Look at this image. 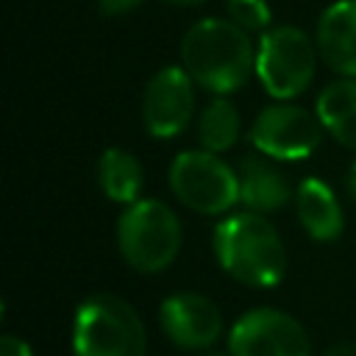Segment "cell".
Listing matches in <instances>:
<instances>
[{
	"label": "cell",
	"instance_id": "6da1fadb",
	"mask_svg": "<svg viewBox=\"0 0 356 356\" xmlns=\"http://www.w3.org/2000/svg\"><path fill=\"white\" fill-rule=\"evenodd\" d=\"M181 67L209 95H231L256 72V47L228 17H206L184 33Z\"/></svg>",
	"mask_w": 356,
	"mask_h": 356
},
{
	"label": "cell",
	"instance_id": "7a4b0ae2",
	"mask_svg": "<svg viewBox=\"0 0 356 356\" xmlns=\"http://www.w3.org/2000/svg\"><path fill=\"white\" fill-rule=\"evenodd\" d=\"M217 264L239 284L253 289L278 286L286 273V248L275 225L261 211H231L214 228Z\"/></svg>",
	"mask_w": 356,
	"mask_h": 356
},
{
	"label": "cell",
	"instance_id": "3957f363",
	"mask_svg": "<svg viewBox=\"0 0 356 356\" xmlns=\"http://www.w3.org/2000/svg\"><path fill=\"white\" fill-rule=\"evenodd\" d=\"M147 331L139 312L120 295L97 292L72 317V356H145Z\"/></svg>",
	"mask_w": 356,
	"mask_h": 356
},
{
	"label": "cell",
	"instance_id": "277c9868",
	"mask_svg": "<svg viewBox=\"0 0 356 356\" xmlns=\"http://www.w3.org/2000/svg\"><path fill=\"white\" fill-rule=\"evenodd\" d=\"M117 248L136 273H161L181 250V220L161 200H136L117 220Z\"/></svg>",
	"mask_w": 356,
	"mask_h": 356
},
{
	"label": "cell",
	"instance_id": "5b68a950",
	"mask_svg": "<svg viewBox=\"0 0 356 356\" xmlns=\"http://www.w3.org/2000/svg\"><path fill=\"white\" fill-rule=\"evenodd\" d=\"M317 56V42L303 28H267L256 44V78L273 100H295L309 89Z\"/></svg>",
	"mask_w": 356,
	"mask_h": 356
},
{
	"label": "cell",
	"instance_id": "8992f818",
	"mask_svg": "<svg viewBox=\"0 0 356 356\" xmlns=\"http://www.w3.org/2000/svg\"><path fill=\"white\" fill-rule=\"evenodd\" d=\"M170 189L181 206L197 214H225L239 203V178L220 153L211 150H184L172 159L167 172Z\"/></svg>",
	"mask_w": 356,
	"mask_h": 356
},
{
	"label": "cell",
	"instance_id": "52a82bcc",
	"mask_svg": "<svg viewBox=\"0 0 356 356\" xmlns=\"http://www.w3.org/2000/svg\"><path fill=\"white\" fill-rule=\"evenodd\" d=\"M323 131L317 111L289 100H275L256 114L248 136L259 153L275 161H300L317 150Z\"/></svg>",
	"mask_w": 356,
	"mask_h": 356
},
{
	"label": "cell",
	"instance_id": "ba28073f",
	"mask_svg": "<svg viewBox=\"0 0 356 356\" xmlns=\"http://www.w3.org/2000/svg\"><path fill=\"white\" fill-rule=\"evenodd\" d=\"M231 356H312L306 328L286 312L259 306L236 317L228 331Z\"/></svg>",
	"mask_w": 356,
	"mask_h": 356
},
{
	"label": "cell",
	"instance_id": "9c48e42d",
	"mask_svg": "<svg viewBox=\"0 0 356 356\" xmlns=\"http://www.w3.org/2000/svg\"><path fill=\"white\" fill-rule=\"evenodd\" d=\"M195 89L197 83L181 67H161L142 92V122L156 139H172L195 117Z\"/></svg>",
	"mask_w": 356,
	"mask_h": 356
},
{
	"label": "cell",
	"instance_id": "30bf717a",
	"mask_svg": "<svg viewBox=\"0 0 356 356\" xmlns=\"http://www.w3.org/2000/svg\"><path fill=\"white\" fill-rule=\"evenodd\" d=\"M159 325L172 345L184 350H209L222 334V314L217 303L200 292H175L161 300Z\"/></svg>",
	"mask_w": 356,
	"mask_h": 356
},
{
	"label": "cell",
	"instance_id": "8fae6325",
	"mask_svg": "<svg viewBox=\"0 0 356 356\" xmlns=\"http://www.w3.org/2000/svg\"><path fill=\"white\" fill-rule=\"evenodd\" d=\"M273 161L275 159H270L259 150L239 159L236 178H239V203L245 209L270 214V211H281L295 197L289 178Z\"/></svg>",
	"mask_w": 356,
	"mask_h": 356
},
{
	"label": "cell",
	"instance_id": "7c38bea8",
	"mask_svg": "<svg viewBox=\"0 0 356 356\" xmlns=\"http://www.w3.org/2000/svg\"><path fill=\"white\" fill-rule=\"evenodd\" d=\"M314 42L337 75H356V0L331 3L317 19Z\"/></svg>",
	"mask_w": 356,
	"mask_h": 356
},
{
	"label": "cell",
	"instance_id": "4fadbf2b",
	"mask_svg": "<svg viewBox=\"0 0 356 356\" xmlns=\"http://www.w3.org/2000/svg\"><path fill=\"white\" fill-rule=\"evenodd\" d=\"M295 214L303 231L317 242H334L342 236L345 217L334 189L323 178H303L295 189Z\"/></svg>",
	"mask_w": 356,
	"mask_h": 356
},
{
	"label": "cell",
	"instance_id": "5bb4252c",
	"mask_svg": "<svg viewBox=\"0 0 356 356\" xmlns=\"http://www.w3.org/2000/svg\"><path fill=\"white\" fill-rule=\"evenodd\" d=\"M314 111L323 128L345 147L356 150V75H339L317 95Z\"/></svg>",
	"mask_w": 356,
	"mask_h": 356
},
{
	"label": "cell",
	"instance_id": "9a60e30c",
	"mask_svg": "<svg viewBox=\"0 0 356 356\" xmlns=\"http://www.w3.org/2000/svg\"><path fill=\"white\" fill-rule=\"evenodd\" d=\"M95 175H97L100 192L111 203L131 206V203L139 200V192H142V184H145V172H142V164H139V159L134 153H128L122 147H106L100 153V159H97Z\"/></svg>",
	"mask_w": 356,
	"mask_h": 356
},
{
	"label": "cell",
	"instance_id": "2e32d148",
	"mask_svg": "<svg viewBox=\"0 0 356 356\" xmlns=\"http://www.w3.org/2000/svg\"><path fill=\"white\" fill-rule=\"evenodd\" d=\"M242 134V117L239 108L225 95H211L197 117V139L203 150L222 153L239 142Z\"/></svg>",
	"mask_w": 356,
	"mask_h": 356
},
{
	"label": "cell",
	"instance_id": "e0dca14e",
	"mask_svg": "<svg viewBox=\"0 0 356 356\" xmlns=\"http://www.w3.org/2000/svg\"><path fill=\"white\" fill-rule=\"evenodd\" d=\"M225 11L228 19L245 28L248 33H264L273 19L267 0H225Z\"/></svg>",
	"mask_w": 356,
	"mask_h": 356
},
{
	"label": "cell",
	"instance_id": "ac0fdd59",
	"mask_svg": "<svg viewBox=\"0 0 356 356\" xmlns=\"http://www.w3.org/2000/svg\"><path fill=\"white\" fill-rule=\"evenodd\" d=\"M145 0H97V8L106 14V17H125L131 14L134 8H139Z\"/></svg>",
	"mask_w": 356,
	"mask_h": 356
},
{
	"label": "cell",
	"instance_id": "d6986e66",
	"mask_svg": "<svg viewBox=\"0 0 356 356\" xmlns=\"http://www.w3.org/2000/svg\"><path fill=\"white\" fill-rule=\"evenodd\" d=\"M0 356H33L31 345L14 334H3L0 337Z\"/></svg>",
	"mask_w": 356,
	"mask_h": 356
},
{
	"label": "cell",
	"instance_id": "ffe728a7",
	"mask_svg": "<svg viewBox=\"0 0 356 356\" xmlns=\"http://www.w3.org/2000/svg\"><path fill=\"white\" fill-rule=\"evenodd\" d=\"M323 356H356V345H350V342H342V345H334V348H328Z\"/></svg>",
	"mask_w": 356,
	"mask_h": 356
},
{
	"label": "cell",
	"instance_id": "44dd1931",
	"mask_svg": "<svg viewBox=\"0 0 356 356\" xmlns=\"http://www.w3.org/2000/svg\"><path fill=\"white\" fill-rule=\"evenodd\" d=\"M345 186H348V195L356 200V159L350 161V167H348V175H345Z\"/></svg>",
	"mask_w": 356,
	"mask_h": 356
},
{
	"label": "cell",
	"instance_id": "7402d4cb",
	"mask_svg": "<svg viewBox=\"0 0 356 356\" xmlns=\"http://www.w3.org/2000/svg\"><path fill=\"white\" fill-rule=\"evenodd\" d=\"M167 3H172V6H200L206 0H167Z\"/></svg>",
	"mask_w": 356,
	"mask_h": 356
},
{
	"label": "cell",
	"instance_id": "603a6c76",
	"mask_svg": "<svg viewBox=\"0 0 356 356\" xmlns=\"http://www.w3.org/2000/svg\"><path fill=\"white\" fill-rule=\"evenodd\" d=\"M203 356H231V353H217V350H209V353H203Z\"/></svg>",
	"mask_w": 356,
	"mask_h": 356
}]
</instances>
